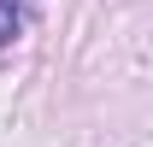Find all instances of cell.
I'll return each mask as SVG.
<instances>
[{"label":"cell","instance_id":"1","mask_svg":"<svg viewBox=\"0 0 153 147\" xmlns=\"http://www.w3.org/2000/svg\"><path fill=\"white\" fill-rule=\"evenodd\" d=\"M18 36V0H0V47Z\"/></svg>","mask_w":153,"mask_h":147}]
</instances>
